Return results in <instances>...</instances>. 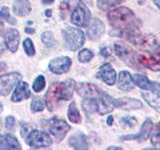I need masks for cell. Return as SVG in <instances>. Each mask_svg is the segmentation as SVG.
Segmentation results:
<instances>
[{
	"mask_svg": "<svg viewBox=\"0 0 160 150\" xmlns=\"http://www.w3.org/2000/svg\"><path fill=\"white\" fill-rule=\"evenodd\" d=\"M142 96L153 108L160 107V84L151 82V86L147 91H142Z\"/></svg>",
	"mask_w": 160,
	"mask_h": 150,
	"instance_id": "9",
	"label": "cell"
},
{
	"mask_svg": "<svg viewBox=\"0 0 160 150\" xmlns=\"http://www.w3.org/2000/svg\"><path fill=\"white\" fill-rule=\"evenodd\" d=\"M138 1H139V3H144L145 0H138Z\"/></svg>",
	"mask_w": 160,
	"mask_h": 150,
	"instance_id": "50",
	"label": "cell"
},
{
	"mask_svg": "<svg viewBox=\"0 0 160 150\" xmlns=\"http://www.w3.org/2000/svg\"><path fill=\"white\" fill-rule=\"evenodd\" d=\"M70 126L62 119L54 117L48 121V131L56 138L57 141H61L69 131Z\"/></svg>",
	"mask_w": 160,
	"mask_h": 150,
	"instance_id": "5",
	"label": "cell"
},
{
	"mask_svg": "<svg viewBox=\"0 0 160 150\" xmlns=\"http://www.w3.org/2000/svg\"><path fill=\"white\" fill-rule=\"evenodd\" d=\"M60 10H61V14L62 17H65V15H67V12L69 10V5L66 1H63L60 5Z\"/></svg>",
	"mask_w": 160,
	"mask_h": 150,
	"instance_id": "37",
	"label": "cell"
},
{
	"mask_svg": "<svg viewBox=\"0 0 160 150\" xmlns=\"http://www.w3.org/2000/svg\"><path fill=\"white\" fill-rule=\"evenodd\" d=\"M96 76L108 85H113L116 82V72H115L111 65L108 63L101 66Z\"/></svg>",
	"mask_w": 160,
	"mask_h": 150,
	"instance_id": "14",
	"label": "cell"
},
{
	"mask_svg": "<svg viewBox=\"0 0 160 150\" xmlns=\"http://www.w3.org/2000/svg\"><path fill=\"white\" fill-rule=\"evenodd\" d=\"M97 104H98L97 111L99 114H101V115L110 113L111 111H113V109L115 107L114 99L105 92H102L101 94H100Z\"/></svg>",
	"mask_w": 160,
	"mask_h": 150,
	"instance_id": "12",
	"label": "cell"
},
{
	"mask_svg": "<svg viewBox=\"0 0 160 150\" xmlns=\"http://www.w3.org/2000/svg\"><path fill=\"white\" fill-rule=\"evenodd\" d=\"M23 47L28 56H33L35 54V48H34V45H33V42L31 41V39H29V38L25 39L23 42Z\"/></svg>",
	"mask_w": 160,
	"mask_h": 150,
	"instance_id": "31",
	"label": "cell"
},
{
	"mask_svg": "<svg viewBox=\"0 0 160 150\" xmlns=\"http://www.w3.org/2000/svg\"><path fill=\"white\" fill-rule=\"evenodd\" d=\"M20 79H21V75L17 72L1 75L0 76V95L1 96L8 95L15 85L20 81Z\"/></svg>",
	"mask_w": 160,
	"mask_h": 150,
	"instance_id": "6",
	"label": "cell"
},
{
	"mask_svg": "<svg viewBox=\"0 0 160 150\" xmlns=\"http://www.w3.org/2000/svg\"><path fill=\"white\" fill-rule=\"evenodd\" d=\"M107 149H108V150H112V149H114V150H116V149H118V150H121L122 148H121V147H108Z\"/></svg>",
	"mask_w": 160,
	"mask_h": 150,
	"instance_id": "44",
	"label": "cell"
},
{
	"mask_svg": "<svg viewBox=\"0 0 160 150\" xmlns=\"http://www.w3.org/2000/svg\"><path fill=\"white\" fill-rule=\"evenodd\" d=\"M26 143L32 148H45L52 144V139L47 133L39 130H33L27 136Z\"/></svg>",
	"mask_w": 160,
	"mask_h": 150,
	"instance_id": "4",
	"label": "cell"
},
{
	"mask_svg": "<svg viewBox=\"0 0 160 150\" xmlns=\"http://www.w3.org/2000/svg\"><path fill=\"white\" fill-rule=\"evenodd\" d=\"M68 118L73 123H80L81 122V116H80L79 111L76 107L75 102H72L69 105L68 108Z\"/></svg>",
	"mask_w": 160,
	"mask_h": 150,
	"instance_id": "26",
	"label": "cell"
},
{
	"mask_svg": "<svg viewBox=\"0 0 160 150\" xmlns=\"http://www.w3.org/2000/svg\"><path fill=\"white\" fill-rule=\"evenodd\" d=\"M157 53L160 55V45H159V47H158V49H157Z\"/></svg>",
	"mask_w": 160,
	"mask_h": 150,
	"instance_id": "49",
	"label": "cell"
},
{
	"mask_svg": "<svg viewBox=\"0 0 160 150\" xmlns=\"http://www.w3.org/2000/svg\"><path fill=\"white\" fill-rule=\"evenodd\" d=\"M151 143L153 146L160 149V131L153 134V136L151 138Z\"/></svg>",
	"mask_w": 160,
	"mask_h": 150,
	"instance_id": "35",
	"label": "cell"
},
{
	"mask_svg": "<svg viewBox=\"0 0 160 150\" xmlns=\"http://www.w3.org/2000/svg\"><path fill=\"white\" fill-rule=\"evenodd\" d=\"M69 145L74 149H87L88 148L87 138L83 133L78 132L70 137Z\"/></svg>",
	"mask_w": 160,
	"mask_h": 150,
	"instance_id": "23",
	"label": "cell"
},
{
	"mask_svg": "<svg viewBox=\"0 0 160 150\" xmlns=\"http://www.w3.org/2000/svg\"><path fill=\"white\" fill-rule=\"evenodd\" d=\"M132 78H133L134 83L136 84L139 88H141L142 90H147V89H149L150 86H151V81H149V79L145 76V75L134 74Z\"/></svg>",
	"mask_w": 160,
	"mask_h": 150,
	"instance_id": "24",
	"label": "cell"
},
{
	"mask_svg": "<svg viewBox=\"0 0 160 150\" xmlns=\"http://www.w3.org/2000/svg\"><path fill=\"white\" fill-rule=\"evenodd\" d=\"M45 87V78L43 75H39L33 82V90L35 92H39Z\"/></svg>",
	"mask_w": 160,
	"mask_h": 150,
	"instance_id": "29",
	"label": "cell"
},
{
	"mask_svg": "<svg viewBox=\"0 0 160 150\" xmlns=\"http://www.w3.org/2000/svg\"><path fill=\"white\" fill-rule=\"evenodd\" d=\"M77 92L85 98H99L102 91L96 85L91 83H80L77 86Z\"/></svg>",
	"mask_w": 160,
	"mask_h": 150,
	"instance_id": "13",
	"label": "cell"
},
{
	"mask_svg": "<svg viewBox=\"0 0 160 150\" xmlns=\"http://www.w3.org/2000/svg\"><path fill=\"white\" fill-rule=\"evenodd\" d=\"M15 125V119L13 116H7L6 117V122H5V126L8 130H12Z\"/></svg>",
	"mask_w": 160,
	"mask_h": 150,
	"instance_id": "36",
	"label": "cell"
},
{
	"mask_svg": "<svg viewBox=\"0 0 160 150\" xmlns=\"http://www.w3.org/2000/svg\"><path fill=\"white\" fill-rule=\"evenodd\" d=\"M0 149H7V150H16L21 149L20 143L14 136L10 134H5L0 136Z\"/></svg>",
	"mask_w": 160,
	"mask_h": 150,
	"instance_id": "20",
	"label": "cell"
},
{
	"mask_svg": "<svg viewBox=\"0 0 160 150\" xmlns=\"http://www.w3.org/2000/svg\"><path fill=\"white\" fill-rule=\"evenodd\" d=\"M3 51H4V47H3V45H2V44H0V56H1V55H2Z\"/></svg>",
	"mask_w": 160,
	"mask_h": 150,
	"instance_id": "43",
	"label": "cell"
},
{
	"mask_svg": "<svg viewBox=\"0 0 160 150\" xmlns=\"http://www.w3.org/2000/svg\"><path fill=\"white\" fill-rule=\"evenodd\" d=\"M2 110H3V104H2L1 102H0V112H1Z\"/></svg>",
	"mask_w": 160,
	"mask_h": 150,
	"instance_id": "47",
	"label": "cell"
},
{
	"mask_svg": "<svg viewBox=\"0 0 160 150\" xmlns=\"http://www.w3.org/2000/svg\"><path fill=\"white\" fill-rule=\"evenodd\" d=\"M13 12L17 16H26L31 12V4L28 0H15Z\"/></svg>",
	"mask_w": 160,
	"mask_h": 150,
	"instance_id": "22",
	"label": "cell"
},
{
	"mask_svg": "<svg viewBox=\"0 0 160 150\" xmlns=\"http://www.w3.org/2000/svg\"><path fill=\"white\" fill-rule=\"evenodd\" d=\"M43 4H51L54 2V0H41Z\"/></svg>",
	"mask_w": 160,
	"mask_h": 150,
	"instance_id": "41",
	"label": "cell"
},
{
	"mask_svg": "<svg viewBox=\"0 0 160 150\" xmlns=\"http://www.w3.org/2000/svg\"><path fill=\"white\" fill-rule=\"evenodd\" d=\"M44 109V103L39 97H34L31 102V111L32 112H40Z\"/></svg>",
	"mask_w": 160,
	"mask_h": 150,
	"instance_id": "30",
	"label": "cell"
},
{
	"mask_svg": "<svg viewBox=\"0 0 160 150\" xmlns=\"http://www.w3.org/2000/svg\"><path fill=\"white\" fill-rule=\"evenodd\" d=\"M138 62L143 65L144 67L149 68L154 71H159L160 70V58L154 56L148 52H139L136 56Z\"/></svg>",
	"mask_w": 160,
	"mask_h": 150,
	"instance_id": "11",
	"label": "cell"
},
{
	"mask_svg": "<svg viewBox=\"0 0 160 150\" xmlns=\"http://www.w3.org/2000/svg\"><path fill=\"white\" fill-rule=\"evenodd\" d=\"M90 21V11L83 4L77 5L71 15V22L76 26H87Z\"/></svg>",
	"mask_w": 160,
	"mask_h": 150,
	"instance_id": "8",
	"label": "cell"
},
{
	"mask_svg": "<svg viewBox=\"0 0 160 150\" xmlns=\"http://www.w3.org/2000/svg\"><path fill=\"white\" fill-rule=\"evenodd\" d=\"M0 19L10 22V20H11V17H10L9 10H8L7 7H3L1 10H0Z\"/></svg>",
	"mask_w": 160,
	"mask_h": 150,
	"instance_id": "34",
	"label": "cell"
},
{
	"mask_svg": "<svg viewBox=\"0 0 160 150\" xmlns=\"http://www.w3.org/2000/svg\"><path fill=\"white\" fill-rule=\"evenodd\" d=\"M0 125H1V120H0Z\"/></svg>",
	"mask_w": 160,
	"mask_h": 150,
	"instance_id": "51",
	"label": "cell"
},
{
	"mask_svg": "<svg viewBox=\"0 0 160 150\" xmlns=\"http://www.w3.org/2000/svg\"><path fill=\"white\" fill-rule=\"evenodd\" d=\"M5 68H6V65H5V63L0 62V72H2L3 70H5Z\"/></svg>",
	"mask_w": 160,
	"mask_h": 150,
	"instance_id": "40",
	"label": "cell"
},
{
	"mask_svg": "<svg viewBox=\"0 0 160 150\" xmlns=\"http://www.w3.org/2000/svg\"><path fill=\"white\" fill-rule=\"evenodd\" d=\"M4 41L10 51L13 53L16 52L19 46V41H20L19 32L16 29H8L4 34Z\"/></svg>",
	"mask_w": 160,
	"mask_h": 150,
	"instance_id": "15",
	"label": "cell"
},
{
	"mask_svg": "<svg viewBox=\"0 0 160 150\" xmlns=\"http://www.w3.org/2000/svg\"><path fill=\"white\" fill-rule=\"evenodd\" d=\"M71 59L67 56H61L57 57L51 60L49 63V69L50 71L54 74H63L66 73L71 66Z\"/></svg>",
	"mask_w": 160,
	"mask_h": 150,
	"instance_id": "10",
	"label": "cell"
},
{
	"mask_svg": "<svg viewBox=\"0 0 160 150\" xmlns=\"http://www.w3.org/2000/svg\"><path fill=\"white\" fill-rule=\"evenodd\" d=\"M100 53H101V55H103V56L107 57V56H109V55H111V50H110L109 47H104L101 49Z\"/></svg>",
	"mask_w": 160,
	"mask_h": 150,
	"instance_id": "38",
	"label": "cell"
},
{
	"mask_svg": "<svg viewBox=\"0 0 160 150\" xmlns=\"http://www.w3.org/2000/svg\"><path fill=\"white\" fill-rule=\"evenodd\" d=\"M152 127H153V123L151 121V119H146L145 120V122L143 123L142 127H141V130H140V132L135 134V135H127V136H123L122 139L124 140H133V139H138L139 141H144V140H146L150 133L152 131Z\"/></svg>",
	"mask_w": 160,
	"mask_h": 150,
	"instance_id": "16",
	"label": "cell"
},
{
	"mask_svg": "<svg viewBox=\"0 0 160 150\" xmlns=\"http://www.w3.org/2000/svg\"><path fill=\"white\" fill-rule=\"evenodd\" d=\"M93 58V52L90 51L89 49H83L81 51L79 52L78 54V59L80 62L85 63V62H88L90 61Z\"/></svg>",
	"mask_w": 160,
	"mask_h": 150,
	"instance_id": "28",
	"label": "cell"
},
{
	"mask_svg": "<svg viewBox=\"0 0 160 150\" xmlns=\"http://www.w3.org/2000/svg\"><path fill=\"white\" fill-rule=\"evenodd\" d=\"M114 102H115V106L124 109V110H135V109H139L142 107L141 101H139L137 99L130 98V97L119 98L117 100H114Z\"/></svg>",
	"mask_w": 160,
	"mask_h": 150,
	"instance_id": "18",
	"label": "cell"
},
{
	"mask_svg": "<svg viewBox=\"0 0 160 150\" xmlns=\"http://www.w3.org/2000/svg\"><path fill=\"white\" fill-rule=\"evenodd\" d=\"M74 88L75 81L72 79H68L64 82H55L50 85L45 96V103L49 111H53L61 99L69 100L71 98Z\"/></svg>",
	"mask_w": 160,
	"mask_h": 150,
	"instance_id": "1",
	"label": "cell"
},
{
	"mask_svg": "<svg viewBox=\"0 0 160 150\" xmlns=\"http://www.w3.org/2000/svg\"><path fill=\"white\" fill-rule=\"evenodd\" d=\"M82 107L87 114H92L97 111L98 104L96 100L93 98H85L82 101Z\"/></svg>",
	"mask_w": 160,
	"mask_h": 150,
	"instance_id": "25",
	"label": "cell"
},
{
	"mask_svg": "<svg viewBox=\"0 0 160 150\" xmlns=\"http://www.w3.org/2000/svg\"><path fill=\"white\" fill-rule=\"evenodd\" d=\"M41 40H42V42L46 45V46L50 47V46H52V45H54V42H55V40H54V37H53V34L51 32H49V31H46V32H44L42 35H41Z\"/></svg>",
	"mask_w": 160,
	"mask_h": 150,
	"instance_id": "33",
	"label": "cell"
},
{
	"mask_svg": "<svg viewBox=\"0 0 160 150\" xmlns=\"http://www.w3.org/2000/svg\"><path fill=\"white\" fill-rule=\"evenodd\" d=\"M112 121H113V117H112V116H110V117L107 119V124H108V125H112Z\"/></svg>",
	"mask_w": 160,
	"mask_h": 150,
	"instance_id": "42",
	"label": "cell"
},
{
	"mask_svg": "<svg viewBox=\"0 0 160 150\" xmlns=\"http://www.w3.org/2000/svg\"><path fill=\"white\" fill-rule=\"evenodd\" d=\"M29 97H30V90L28 84L24 81L18 82L17 86L15 88L11 96V100L13 102H20L22 100L28 99Z\"/></svg>",
	"mask_w": 160,
	"mask_h": 150,
	"instance_id": "17",
	"label": "cell"
},
{
	"mask_svg": "<svg viewBox=\"0 0 160 150\" xmlns=\"http://www.w3.org/2000/svg\"><path fill=\"white\" fill-rule=\"evenodd\" d=\"M46 15H47V16H51V11H50V10H47Z\"/></svg>",
	"mask_w": 160,
	"mask_h": 150,
	"instance_id": "46",
	"label": "cell"
},
{
	"mask_svg": "<svg viewBox=\"0 0 160 150\" xmlns=\"http://www.w3.org/2000/svg\"><path fill=\"white\" fill-rule=\"evenodd\" d=\"M124 1L125 0H97V5L101 10H108Z\"/></svg>",
	"mask_w": 160,
	"mask_h": 150,
	"instance_id": "27",
	"label": "cell"
},
{
	"mask_svg": "<svg viewBox=\"0 0 160 150\" xmlns=\"http://www.w3.org/2000/svg\"><path fill=\"white\" fill-rule=\"evenodd\" d=\"M118 88L123 91H130L134 88V81L128 71H121L118 76Z\"/></svg>",
	"mask_w": 160,
	"mask_h": 150,
	"instance_id": "21",
	"label": "cell"
},
{
	"mask_svg": "<svg viewBox=\"0 0 160 150\" xmlns=\"http://www.w3.org/2000/svg\"><path fill=\"white\" fill-rule=\"evenodd\" d=\"M114 48H115V52H116L117 56L121 59L122 61L127 63L131 67L136 68L134 52L131 47H129L128 45L124 44L122 42H117L114 44Z\"/></svg>",
	"mask_w": 160,
	"mask_h": 150,
	"instance_id": "7",
	"label": "cell"
},
{
	"mask_svg": "<svg viewBox=\"0 0 160 150\" xmlns=\"http://www.w3.org/2000/svg\"><path fill=\"white\" fill-rule=\"evenodd\" d=\"M120 123H121V125L124 128L125 127L132 128V127H135L137 125V120L133 117L126 116V117H123L121 120H120Z\"/></svg>",
	"mask_w": 160,
	"mask_h": 150,
	"instance_id": "32",
	"label": "cell"
},
{
	"mask_svg": "<svg viewBox=\"0 0 160 150\" xmlns=\"http://www.w3.org/2000/svg\"><path fill=\"white\" fill-rule=\"evenodd\" d=\"M108 21L115 28L126 29L134 28L132 24L134 21V13L127 7H119L111 10L108 13Z\"/></svg>",
	"mask_w": 160,
	"mask_h": 150,
	"instance_id": "2",
	"label": "cell"
},
{
	"mask_svg": "<svg viewBox=\"0 0 160 150\" xmlns=\"http://www.w3.org/2000/svg\"><path fill=\"white\" fill-rule=\"evenodd\" d=\"M154 2H155V4L157 5V7L160 9V0H154Z\"/></svg>",
	"mask_w": 160,
	"mask_h": 150,
	"instance_id": "45",
	"label": "cell"
},
{
	"mask_svg": "<svg viewBox=\"0 0 160 150\" xmlns=\"http://www.w3.org/2000/svg\"><path fill=\"white\" fill-rule=\"evenodd\" d=\"M2 29H3V25L0 23V34H1V32H2Z\"/></svg>",
	"mask_w": 160,
	"mask_h": 150,
	"instance_id": "48",
	"label": "cell"
},
{
	"mask_svg": "<svg viewBox=\"0 0 160 150\" xmlns=\"http://www.w3.org/2000/svg\"><path fill=\"white\" fill-rule=\"evenodd\" d=\"M104 32V24L102 21H100L98 18H94L91 22L87 30V34L90 39L96 40L98 39Z\"/></svg>",
	"mask_w": 160,
	"mask_h": 150,
	"instance_id": "19",
	"label": "cell"
},
{
	"mask_svg": "<svg viewBox=\"0 0 160 150\" xmlns=\"http://www.w3.org/2000/svg\"><path fill=\"white\" fill-rule=\"evenodd\" d=\"M62 36L64 38L66 47L70 50H76L84 44V33L77 28L66 27L62 30Z\"/></svg>",
	"mask_w": 160,
	"mask_h": 150,
	"instance_id": "3",
	"label": "cell"
},
{
	"mask_svg": "<svg viewBox=\"0 0 160 150\" xmlns=\"http://www.w3.org/2000/svg\"><path fill=\"white\" fill-rule=\"evenodd\" d=\"M25 32H27L28 34H33L35 32V30L32 28H25Z\"/></svg>",
	"mask_w": 160,
	"mask_h": 150,
	"instance_id": "39",
	"label": "cell"
}]
</instances>
